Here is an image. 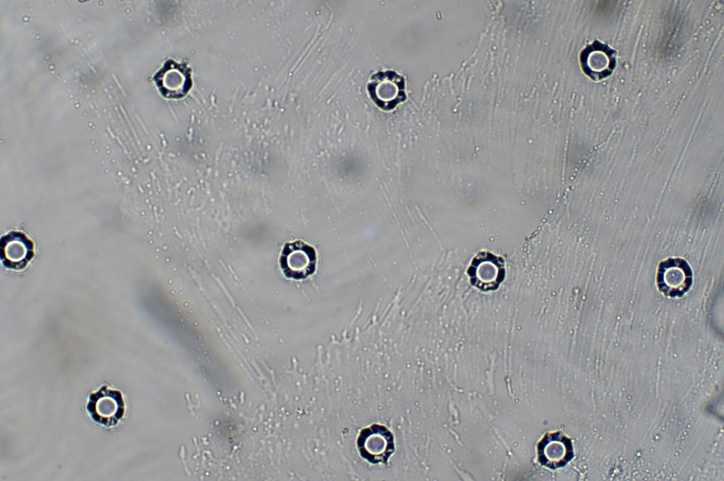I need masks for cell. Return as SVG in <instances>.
I'll return each instance as SVG.
<instances>
[{
    "mask_svg": "<svg viewBox=\"0 0 724 481\" xmlns=\"http://www.w3.org/2000/svg\"><path fill=\"white\" fill-rule=\"evenodd\" d=\"M356 448L361 457L369 463L387 464L395 451V437L386 426L373 423L360 431Z\"/></svg>",
    "mask_w": 724,
    "mask_h": 481,
    "instance_id": "obj_1",
    "label": "cell"
},
{
    "mask_svg": "<svg viewBox=\"0 0 724 481\" xmlns=\"http://www.w3.org/2000/svg\"><path fill=\"white\" fill-rule=\"evenodd\" d=\"M317 264L316 251L302 240L286 242L281 250L279 266L284 275L295 280L313 275Z\"/></svg>",
    "mask_w": 724,
    "mask_h": 481,
    "instance_id": "obj_2",
    "label": "cell"
},
{
    "mask_svg": "<svg viewBox=\"0 0 724 481\" xmlns=\"http://www.w3.org/2000/svg\"><path fill=\"white\" fill-rule=\"evenodd\" d=\"M693 273L687 262L670 258L660 263L656 283L658 290L670 297H681L691 288Z\"/></svg>",
    "mask_w": 724,
    "mask_h": 481,
    "instance_id": "obj_3",
    "label": "cell"
},
{
    "mask_svg": "<svg viewBox=\"0 0 724 481\" xmlns=\"http://www.w3.org/2000/svg\"><path fill=\"white\" fill-rule=\"evenodd\" d=\"M86 410L93 421L109 427L122 418L125 403L121 391L103 386L90 395Z\"/></svg>",
    "mask_w": 724,
    "mask_h": 481,
    "instance_id": "obj_4",
    "label": "cell"
},
{
    "mask_svg": "<svg viewBox=\"0 0 724 481\" xmlns=\"http://www.w3.org/2000/svg\"><path fill=\"white\" fill-rule=\"evenodd\" d=\"M368 91L375 104L385 111L393 109L407 98L404 79L393 71L375 73L368 84Z\"/></svg>",
    "mask_w": 724,
    "mask_h": 481,
    "instance_id": "obj_5",
    "label": "cell"
},
{
    "mask_svg": "<svg viewBox=\"0 0 724 481\" xmlns=\"http://www.w3.org/2000/svg\"><path fill=\"white\" fill-rule=\"evenodd\" d=\"M617 52L597 40L588 45L580 54L583 72L597 81L610 76L616 66Z\"/></svg>",
    "mask_w": 724,
    "mask_h": 481,
    "instance_id": "obj_6",
    "label": "cell"
},
{
    "mask_svg": "<svg viewBox=\"0 0 724 481\" xmlns=\"http://www.w3.org/2000/svg\"><path fill=\"white\" fill-rule=\"evenodd\" d=\"M0 256L3 265L9 269H25L35 256L34 243L22 232L12 231L1 237Z\"/></svg>",
    "mask_w": 724,
    "mask_h": 481,
    "instance_id": "obj_7",
    "label": "cell"
},
{
    "mask_svg": "<svg viewBox=\"0 0 724 481\" xmlns=\"http://www.w3.org/2000/svg\"><path fill=\"white\" fill-rule=\"evenodd\" d=\"M155 81L164 97L180 99L192 87L191 71L185 64L168 60L155 76Z\"/></svg>",
    "mask_w": 724,
    "mask_h": 481,
    "instance_id": "obj_8",
    "label": "cell"
},
{
    "mask_svg": "<svg viewBox=\"0 0 724 481\" xmlns=\"http://www.w3.org/2000/svg\"><path fill=\"white\" fill-rule=\"evenodd\" d=\"M500 258L486 254L484 258L477 256L468 269L472 285L479 290H495L505 278V269Z\"/></svg>",
    "mask_w": 724,
    "mask_h": 481,
    "instance_id": "obj_9",
    "label": "cell"
},
{
    "mask_svg": "<svg viewBox=\"0 0 724 481\" xmlns=\"http://www.w3.org/2000/svg\"><path fill=\"white\" fill-rule=\"evenodd\" d=\"M539 463L551 469L564 466L573 457L571 440L561 432L547 433L537 445Z\"/></svg>",
    "mask_w": 724,
    "mask_h": 481,
    "instance_id": "obj_10",
    "label": "cell"
}]
</instances>
